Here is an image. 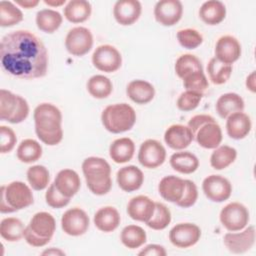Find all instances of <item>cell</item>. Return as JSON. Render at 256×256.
Segmentation results:
<instances>
[{
  "instance_id": "obj_6",
  "label": "cell",
  "mask_w": 256,
  "mask_h": 256,
  "mask_svg": "<svg viewBox=\"0 0 256 256\" xmlns=\"http://www.w3.org/2000/svg\"><path fill=\"white\" fill-rule=\"evenodd\" d=\"M56 230L54 217L48 212H38L24 230V239L33 247H43L50 242Z\"/></svg>"
},
{
  "instance_id": "obj_45",
  "label": "cell",
  "mask_w": 256,
  "mask_h": 256,
  "mask_svg": "<svg viewBox=\"0 0 256 256\" xmlns=\"http://www.w3.org/2000/svg\"><path fill=\"white\" fill-rule=\"evenodd\" d=\"M176 36L179 44L186 49H195L203 42L202 35L192 28L181 29L177 32Z\"/></svg>"
},
{
  "instance_id": "obj_15",
  "label": "cell",
  "mask_w": 256,
  "mask_h": 256,
  "mask_svg": "<svg viewBox=\"0 0 256 256\" xmlns=\"http://www.w3.org/2000/svg\"><path fill=\"white\" fill-rule=\"evenodd\" d=\"M225 247L233 254H243L255 244V227L248 226L241 232H228L223 237Z\"/></svg>"
},
{
  "instance_id": "obj_50",
  "label": "cell",
  "mask_w": 256,
  "mask_h": 256,
  "mask_svg": "<svg viewBox=\"0 0 256 256\" xmlns=\"http://www.w3.org/2000/svg\"><path fill=\"white\" fill-rule=\"evenodd\" d=\"M139 255H147V256H166L167 252L165 248L158 244H149L144 247L139 253Z\"/></svg>"
},
{
  "instance_id": "obj_21",
  "label": "cell",
  "mask_w": 256,
  "mask_h": 256,
  "mask_svg": "<svg viewBox=\"0 0 256 256\" xmlns=\"http://www.w3.org/2000/svg\"><path fill=\"white\" fill-rule=\"evenodd\" d=\"M155 211V202L145 195L133 197L127 205V213L133 220L147 222Z\"/></svg>"
},
{
  "instance_id": "obj_39",
  "label": "cell",
  "mask_w": 256,
  "mask_h": 256,
  "mask_svg": "<svg viewBox=\"0 0 256 256\" xmlns=\"http://www.w3.org/2000/svg\"><path fill=\"white\" fill-rule=\"evenodd\" d=\"M17 158L23 163H32L42 156V146L34 139H24L17 148Z\"/></svg>"
},
{
  "instance_id": "obj_17",
  "label": "cell",
  "mask_w": 256,
  "mask_h": 256,
  "mask_svg": "<svg viewBox=\"0 0 256 256\" xmlns=\"http://www.w3.org/2000/svg\"><path fill=\"white\" fill-rule=\"evenodd\" d=\"M183 6L179 0H161L154 7V17L163 26H173L182 17Z\"/></svg>"
},
{
  "instance_id": "obj_35",
  "label": "cell",
  "mask_w": 256,
  "mask_h": 256,
  "mask_svg": "<svg viewBox=\"0 0 256 256\" xmlns=\"http://www.w3.org/2000/svg\"><path fill=\"white\" fill-rule=\"evenodd\" d=\"M122 244L129 249H136L145 244L147 240L145 230L138 225H128L121 231Z\"/></svg>"
},
{
  "instance_id": "obj_28",
  "label": "cell",
  "mask_w": 256,
  "mask_h": 256,
  "mask_svg": "<svg viewBox=\"0 0 256 256\" xmlns=\"http://www.w3.org/2000/svg\"><path fill=\"white\" fill-rule=\"evenodd\" d=\"M215 109L221 118L226 119L233 113L243 112L244 100L237 93H225L217 99Z\"/></svg>"
},
{
  "instance_id": "obj_31",
  "label": "cell",
  "mask_w": 256,
  "mask_h": 256,
  "mask_svg": "<svg viewBox=\"0 0 256 256\" xmlns=\"http://www.w3.org/2000/svg\"><path fill=\"white\" fill-rule=\"evenodd\" d=\"M92 12L90 2L86 0H71L64 7V17L71 23L86 21Z\"/></svg>"
},
{
  "instance_id": "obj_36",
  "label": "cell",
  "mask_w": 256,
  "mask_h": 256,
  "mask_svg": "<svg viewBox=\"0 0 256 256\" xmlns=\"http://www.w3.org/2000/svg\"><path fill=\"white\" fill-rule=\"evenodd\" d=\"M237 157V151L235 148L228 146V145H222L212 152L210 157V164L212 168L216 170H222L227 168L229 165H231Z\"/></svg>"
},
{
  "instance_id": "obj_27",
  "label": "cell",
  "mask_w": 256,
  "mask_h": 256,
  "mask_svg": "<svg viewBox=\"0 0 256 256\" xmlns=\"http://www.w3.org/2000/svg\"><path fill=\"white\" fill-rule=\"evenodd\" d=\"M127 96L136 104H147L155 96L153 85L145 80H133L126 88Z\"/></svg>"
},
{
  "instance_id": "obj_38",
  "label": "cell",
  "mask_w": 256,
  "mask_h": 256,
  "mask_svg": "<svg viewBox=\"0 0 256 256\" xmlns=\"http://www.w3.org/2000/svg\"><path fill=\"white\" fill-rule=\"evenodd\" d=\"M207 72L213 84L221 85L229 80L232 74V65L224 64L213 57L207 64Z\"/></svg>"
},
{
  "instance_id": "obj_3",
  "label": "cell",
  "mask_w": 256,
  "mask_h": 256,
  "mask_svg": "<svg viewBox=\"0 0 256 256\" xmlns=\"http://www.w3.org/2000/svg\"><path fill=\"white\" fill-rule=\"evenodd\" d=\"M88 189L95 195H105L112 187L111 167L109 163L101 157H88L82 163Z\"/></svg>"
},
{
  "instance_id": "obj_29",
  "label": "cell",
  "mask_w": 256,
  "mask_h": 256,
  "mask_svg": "<svg viewBox=\"0 0 256 256\" xmlns=\"http://www.w3.org/2000/svg\"><path fill=\"white\" fill-rule=\"evenodd\" d=\"M201 20L207 25H217L226 17V7L218 0H209L204 2L199 9Z\"/></svg>"
},
{
  "instance_id": "obj_52",
  "label": "cell",
  "mask_w": 256,
  "mask_h": 256,
  "mask_svg": "<svg viewBox=\"0 0 256 256\" xmlns=\"http://www.w3.org/2000/svg\"><path fill=\"white\" fill-rule=\"evenodd\" d=\"M246 87L247 89H249L251 92H255L256 91V84H255V71L251 72V74L248 75V77L246 78Z\"/></svg>"
},
{
  "instance_id": "obj_11",
  "label": "cell",
  "mask_w": 256,
  "mask_h": 256,
  "mask_svg": "<svg viewBox=\"0 0 256 256\" xmlns=\"http://www.w3.org/2000/svg\"><path fill=\"white\" fill-rule=\"evenodd\" d=\"M92 63L96 69L112 73L117 71L122 65V56L120 52L112 45L104 44L98 46L92 54Z\"/></svg>"
},
{
  "instance_id": "obj_25",
  "label": "cell",
  "mask_w": 256,
  "mask_h": 256,
  "mask_svg": "<svg viewBox=\"0 0 256 256\" xmlns=\"http://www.w3.org/2000/svg\"><path fill=\"white\" fill-rule=\"evenodd\" d=\"M54 184L62 195L71 198L79 191L81 181L76 171L72 169H63L56 175Z\"/></svg>"
},
{
  "instance_id": "obj_49",
  "label": "cell",
  "mask_w": 256,
  "mask_h": 256,
  "mask_svg": "<svg viewBox=\"0 0 256 256\" xmlns=\"http://www.w3.org/2000/svg\"><path fill=\"white\" fill-rule=\"evenodd\" d=\"M17 142L15 132L7 126H0V152L2 154L12 151Z\"/></svg>"
},
{
  "instance_id": "obj_51",
  "label": "cell",
  "mask_w": 256,
  "mask_h": 256,
  "mask_svg": "<svg viewBox=\"0 0 256 256\" xmlns=\"http://www.w3.org/2000/svg\"><path fill=\"white\" fill-rule=\"evenodd\" d=\"M15 3L23 8L31 9L39 4V0H15Z\"/></svg>"
},
{
  "instance_id": "obj_26",
  "label": "cell",
  "mask_w": 256,
  "mask_h": 256,
  "mask_svg": "<svg viewBox=\"0 0 256 256\" xmlns=\"http://www.w3.org/2000/svg\"><path fill=\"white\" fill-rule=\"evenodd\" d=\"M93 221L98 230L108 233L117 229L121 218L116 208L112 206H105L95 213Z\"/></svg>"
},
{
  "instance_id": "obj_7",
  "label": "cell",
  "mask_w": 256,
  "mask_h": 256,
  "mask_svg": "<svg viewBox=\"0 0 256 256\" xmlns=\"http://www.w3.org/2000/svg\"><path fill=\"white\" fill-rule=\"evenodd\" d=\"M0 212L12 213L33 204L34 198L31 189L21 181H13L1 186Z\"/></svg>"
},
{
  "instance_id": "obj_22",
  "label": "cell",
  "mask_w": 256,
  "mask_h": 256,
  "mask_svg": "<svg viewBox=\"0 0 256 256\" xmlns=\"http://www.w3.org/2000/svg\"><path fill=\"white\" fill-rule=\"evenodd\" d=\"M184 189L185 180L175 175L163 177L158 185L160 196L164 200L172 203H177L182 198Z\"/></svg>"
},
{
  "instance_id": "obj_20",
  "label": "cell",
  "mask_w": 256,
  "mask_h": 256,
  "mask_svg": "<svg viewBox=\"0 0 256 256\" xmlns=\"http://www.w3.org/2000/svg\"><path fill=\"white\" fill-rule=\"evenodd\" d=\"M194 140V135L190 128L181 124H174L167 128L164 134L165 143L174 150L187 148Z\"/></svg>"
},
{
  "instance_id": "obj_19",
  "label": "cell",
  "mask_w": 256,
  "mask_h": 256,
  "mask_svg": "<svg viewBox=\"0 0 256 256\" xmlns=\"http://www.w3.org/2000/svg\"><path fill=\"white\" fill-rule=\"evenodd\" d=\"M141 3L137 0H119L113 8L115 20L123 26L132 25L141 15Z\"/></svg>"
},
{
  "instance_id": "obj_47",
  "label": "cell",
  "mask_w": 256,
  "mask_h": 256,
  "mask_svg": "<svg viewBox=\"0 0 256 256\" xmlns=\"http://www.w3.org/2000/svg\"><path fill=\"white\" fill-rule=\"evenodd\" d=\"M198 198V190L196 184L188 179H185V189L182 198L175 203L177 206L182 208H189L195 204Z\"/></svg>"
},
{
  "instance_id": "obj_12",
  "label": "cell",
  "mask_w": 256,
  "mask_h": 256,
  "mask_svg": "<svg viewBox=\"0 0 256 256\" xmlns=\"http://www.w3.org/2000/svg\"><path fill=\"white\" fill-rule=\"evenodd\" d=\"M166 159V150L164 146L155 139L145 140L138 152L139 163L149 169H154L159 167L164 163Z\"/></svg>"
},
{
  "instance_id": "obj_16",
  "label": "cell",
  "mask_w": 256,
  "mask_h": 256,
  "mask_svg": "<svg viewBox=\"0 0 256 256\" xmlns=\"http://www.w3.org/2000/svg\"><path fill=\"white\" fill-rule=\"evenodd\" d=\"M200 237L201 230L193 223L176 224L169 232L170 242L178 248H189L195 245Z\"/></svg>"
},
{
  "instance_id": "obj_46",
  "label": "cell",
  "mask_w": 256,
  "mask_h": 256,
  "mask_svg": "<svg viewBox=\"0 0 256 256\" xmlns=\"http://www.w3.org/2000/svg\"><path fill=\"white\" fill-rule=\"evenodd\" d=\"M203 97V93L186 90L182 92L177 99V107L181 111H192L198 107L201 99Z\"/></svg>"
},
{
  "instance_id": "obj_42",
  "label": "cell",
  "mask_w": 256,
  "mask_h": 256,
  "mask_svg": "<svg viewBox=\"0 0 256 256\" xmlns=\"http://www.w3.org/2000/svg\"><path fill=\"white\" fill-rule=\"evenodd\" d=\"M203 67L199 58L193 54H183L175 62V72L179 78L193 71H202Z\"/></svg>"
},
{
  "instance_id": "obj_2",
  "label": "cell",
  "mask_w": 256,
  "mask_h": 256,
  "mask_svg": "<svg viewBox=\"0 0 256 256\" xmlns=\"http://www.w3.org/2000/svg\"><path fill=\"white\" fill-rule=\"evenodd\" d=\"M35 132L44 144L57 145L63 138L61 111L51 103H41L34 110Z\"/></svg>"
},
{
  "instance_id": "obj_32",
  "label": "cell",
  "mask_w": 256,
  "mask_h": 256,
  "mask_svg": "<svg viewBox=\"0 0 256 256\" xmlns=\"http://www.w3.org/2000/svg\"><path fill=\"white\" fill-rule=\"evenodd\" d=\"M171 167L182 174H191L199 167L198 158L189 151L176 152L170 157Z\"/></svg>"
},
{
  "instance_id": "obj_54",
  "label": "cell",
  "mask_w": 256,
  "mask_h": 256,
  "mask_svg": "<svg viewBox=\"0 0 256 256\" xmlns=\"http://www.w3.org/2000/svg\"><path fill=\"white\" fill-rule=\"evenodd\" d=\"M42 255H65V252H63L60 249H56L54 247L47 249L42 252Z\"/></svg>"
},
{
  "instance_id": "obj_1",
  "label": "cell",
  "mask_w": 256,
  "mask_h": 256,
  "mask_svg": "<svg viewBox=\"0 0 256 256\" xmlns=\"http://www.w3.org/2000/svg\"><path fill=\"white\" fill-rule=\"evenodd\" d=\"M0 63L6 73L17 78H41L47 74L48 52L32 32L12 31L1 40Z\"/></svg>"
},
{
  "instance_id": "obj_5",
  "label": "cell",
  "mask_w": 256,
  "mask_h": 256,
  "mask_svg": "<svg viewBox=\"0 0 256 256\" xmlns=\"http://www.w3.org/2000/svg\"><path fill=\"white\" fill-rule=\"evenodd\" d=\"M104 128L114 134L129 131L136 122V113L127 103L108 105L101 114Z\"/></svg>"
},
{
  "instance_id": "obj_40",
  "label": "cell",
  "mask_w": 256,
  "mask_h": 256,
  "mask_svg": "<svg viewBox=\"0 0 256 256\" xmlns=\"http://www.w3.org/2000/svg\"><path fill=\"white\" fill-rule=\"evenodd\" d=\"M23 20L22 11L10 1H0V26L10 27Z\"/></svg>"
},
{
  "instance_id": "obj_18",
  "label": "cell",
  "mask_w": 256,
  "mask_h": 256,
  "mask_svg": "<svg viewBox=\"0 0 256 256\" xmlns=\"http://www.w3.org/2000/svg\"><path fill=\"white\" fill-rule=\"evenodd\" d=\"M241 56V45L239 41L231 36L224 35L221 36L215 46V58L220 62L232 65Z\"/></svg>"
},
{
  "instance_id": "obj_34",
  "label": "cell",
  "mask_w": 256,
  "mask_h": 256,
  "mask_svg": "<svg viewBox=\"0 0 256 256\" xmlns=\"http://www.w3.org/2000/svg\"><path fill=\"white\" fill-rule=\"evenodd\" d=\"M24 224L22 221L15 217L4 218L0 223V235L9 242L19 241L24 237Z\"/></svg>"
},
{
  "instance_id": "obj_53",
  "label": "cell",
  "mask_w": 256,
  "mask_h": 256,
  "mask_svg": "<svg viewBox=\"0 0 256 256\" xmlns=\"http://www.w3.org/2000/svg\"><path fill=\"white\" fill-rule=\"evenodd\" d=\"M43 2L51 7H59L64 5L66 3V0H44Z\"/></svg>"
},
{
  "instance_id": "obj_43",
  "label": "cell",
  "mask_w": 256,
  "mask_h": 256,
  "mask_svg": "<svg viewBox=\"0 0 256 256\" xmlns=\"http://www.w3.org/2000/svg\"><path fill=\"white\" fill-rule=\"evenodd\" d=\"M171 222V212L163 203H155V211L149 221L146 222L147 226L153 230H163Z\"/></svg>"
},
{
  "instance_id": "obj_23",
  "label": "cell",
  "mask_w": 256,
  "mask_h": 256,
  "mask_svg": "<svg viewBox=\"0 0 256 256\" xmlns=\"http://www.w3.org/2000/svg\"><path fill=\"white\" fill-rule=\"evenodd\" d=\"M116 177L118 186L125 192L138 190L144 182L143 172L134 165H128L120 168Z\"/></svg>"
},
{
  "instance_id": "obj_9",
  "label": "cell",
  "mask_w": 256,
  "mask_h": 256,
  "mask_svg": "<svg viewBox=\"0 0 256 256\" xmlns=\"http://www.w3.org/2000/svg\"><path fill=\"white\" fill-rule=\"evenodd\" d=\"M221 224L230 232L243 230L250 219L248 209L239 202H231L220 211Z\"/></svg>"
},
{
  "instance_id": "obj_41",
  "label": "cell",
  "mask_w": 256,
  "mask_h": 256,
  "mask_svg": "<svg viewBox=\"0 0 256 256\" xmlns=\"http://www.w3.org/2000/svg\"><path fill=\"white\" fill-rule=\"evenodd\" d=\"M27 180L36 191L45 189L50 181V174L48 169L43 165H33L27 170Z\"/></svg>"
},
{
  "instance_id": "obj_33",
  "label": "cell",
  "mask_w": 256,
  "mask_h": 256,
  "mask_svg": "<svg viewBox=\"0 0 256 256\" xmlns=\"http://www.w3.org/2000/svg\"><path fill=\"white\" fill-rule=\"evenodd\" d=\"M61 14L52 9H42L36 14V25L39 30L45 33L55 32L62 24Z\"/></svg>"
},
{
  "instance_id": "obj_10",
  "label": "cell",
  "mask_w": 256,
  "mask_h": 256,
  "mask_svg": "<svg viewBox=\"0 0 256 256\" xmlns=\"http://www.w3.org/2000/svg\"><path fill=\"white\" fill-rule=\"evenodd\" d=\"M93 46V36L86 27L78 26L69 30L65 38V47L73 56H83L87 54Z\"/></svg>"
},
{
  "instance_id": "obj_44",
  "label": "cell",
  "mask_w": 256,
  "mask_h": 256,
  "mask_svg": "<svg viewBox=\"0 0 256 256\" xmlns=\"http://www.w3.org/2000/svg\"><path fill=\"white\" fill-rule=\"evenodd\" d=\"M183 86L186 90L203 93L209 86L208 80L202 71H193L183 78Z\"/></svg>"
},
{
  "instance_id": "obj_13",
  "label": "cell",
  "mask_w": 256,
  "mask_h": 256,
  "mask_svg": "<svg viewBox=\"0 0 256 256\" xmlns=\"http://www.w3.org/2000/svg\"><path fill=\"white\" fill-rule=\"evenodd\" d=\"M90 220L87 213L78 207L68 209L61 218L62 230L70 236H81L89 228Z\"/></svg>"
},
{
  "instance_id": "obj_4",
  "label": "cell",
  "mask_w": 256,
  "mask_h": 256,
  "mask_svg": "<svg viewBox=\"0 0 256 256\" xmlns=\"http://www.w3.org/2000/svg\"><path fill=\"white\" fill-rule=\"evenodd\" d=\"M188 127L196 142L205 149H215L222 141V130L216 120L207 114L193 116L188 121Z\"/></svg>"
},
{
  "instance_id": "obj_14",
  "label": "cell",
  "mask_w": 256,
  "mask_h": 256,
  "mask_svg": "<svg viewBox=\"0 0 256 256\" xmlns=\"http://www.w3.org/2000/svg\"><path fill=\"white\" fill-rule=\"evenodd\" d=\"M202 190L209 200L220 203L229 199L232 193V185L227 178L212 174L203 180Z\"/></svg>"
},
{
  "instance_id": "obj_30",
  "label": "cell",
  "mask_w": 256,
  "mask_h": 256,
  "mask_svg": "<svg viewBox=\"0 0 256 256\" xmlns=\"http://www.w3.org/2000/svg\"><path fill=\"white\" fill-rule=\"evenodd\" d=\"M135 152L134 142L128 138L123 137L114 140L109 147L110 158L118 164L126 163L130 161Z\"/></svg>"
},
{
  "instance_id": "obj_8",
  "label": "cell",
  "mask_w": 256,
  "mask_h": 256,
  "mask_svg": "<svg viewBox=\"0 0 256 256\" xmlns=\"http://www.w3.org/2000/svg\"><path fill=\"white\" fill-rule=\"evenodd\" d=\"M29 114V105L20 95L12 92L0 90V119L12 124L21 123Z\"/></svg>"
},
{
  "instance_id": "obj_24",
  "label": "cell",
  "mask_w": 256,
  "mask_h": 256,
  "mask_svg": "<svg viewBox=\"0 0 256 256\" xmlns=\"http://www.w3.org/2000/svg\"><path fill=\"white\" fill-rule=\"evenodd\" d=\"M226 121V131L230 138L240 140L245 138L251 131L250 117L244 112H236L229 115Z\"/></svg>"
},
{
  "instance_id": "obj_37",
  "label": "cell",
  "mask_w": 256,
  "mask_h": 256,
  "mask_svg": "<svg viewBox=\"0 0 256 256\" xmlns=\"http://www.w3.org/2000/svg\"><path fill=\"white\" fill-rule=\"evenodd\" d=\"M87 90L89 94L96 99L107 98L113 90L110 79L104 75H94L87 82Z\"/></svg>"
},
{
  "instance_id": "obj_48",
  "label": "cell",
  "mask_w": 256,
  "mask_h": 256,
  "mask_svg": "<svg viewBox=\"0 0 256 256\" xmlns=\"http://www.w3.org/2000/svg\"><path fill=\"white\" fill-rule=\"evenodd\" d=\"M45 200H46V203L50 207L56 208V209L63 208L65 206H67L70 202V198H67L64 195H62L57 190L54 183L50 184V186L48 187V189L45 193Z\"/></svg>"
}]
</instances>
